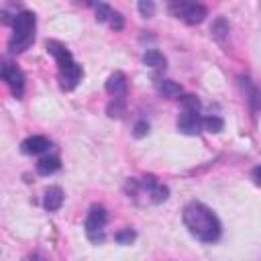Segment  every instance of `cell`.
Here are the masks:
<instances>
[{
    "mask_svg": "<svg viewBox=\"0 0 261 261\" xmlns=\"http://www.w3.org/2000/svg\"><path fill=\"white\" fill-rule=\"evenodd\" d=\"M181 218L188 232L200 243H216L222 234V224L218 216L212 212V208H208L202 202H190L184 208Z\"/></svg>",
    "mask_w": 261,
    "mask_h": 261,
    "instance_id": "1",
    "label": "cell"
},
{
    "mask_svg": "<svg viewBox=\"0 0 261 261\" xmlns=\"http://www.w3.org/2000/svg\"><path fill=\"white\" fill-rule=\"evenodd\" d=\"M35 27H37V18L31 10H20V12L14 14V20H12V31L14 33L8 41L10 53H22L33 45Z\"/></svg>",
    "mask_w": 261,
    "mask_h": 261,
    "instance_id": "2",
    "label": "cell"
},
{
    "mask_svg": "<svg viewBox=\"0 0 261 261\" xmlns=\"http://www.w3.org/2000/svg\"><path fill=\"white\" fill-rule=\"evenodd\" d=\"M202 118H200V104L196 96H184L181 98V112L177 118V128L184 135H196L200 133Z\"/></svg>",
    "mask_w": 261,
    "mask_h": 261,
    "instance_id": "3",
    "label": "cell"
},
{
    "mask_svg": "<svg viewBox=\"0 0 261 261\" xmlns=\"http://www.w3.org/2000/svg\"><path fill=\"white\" fill-rule=\"evenodd\" d=\"M106 220H108V214L102 206H92L90 208V212L86 216V222H84V232H86L90 243H94V245L104 243V239H106Z\"/></svg>",
    "mask_w": 261,
    "mask_h": 261,
    "instance_id": "4",
    "label": "cell"
},
{
    "mask_svg": "<svg viewBox=\"0 0 261 261\" xmlns=\"http://www.w3.org/2000/svg\"><path fill=\"white\" fill-rule=\"evenodd\" d=\"M169 12L175 18H181L188 24H200L208 14L206 6L196 4V2H171L169 4Z\"/></svg>",
    "mask_w": 261,
    "mask_h": 261,
    "instance_id": "5",
    "label": "cell"
},
{
    "mask_svg": "<svg viewBox=\"0 0 261 261\" xmlns=\"http://www.w3.org/2000/svg\"><path fill=\"white\" fill-rule=\"evenodd\" d=\"M2 80H4L6 86L12 90L14 96H20V94H22V88H24V75H22V71H20L14 63L6 61V63L2 65Z\"/></svg>",
    "mask_w": 261,
    "mask_h": 261,
    "instance_id": "6",
    "label": "cell"
},
{
    "mask_svg": "<svg viewBox=\"0 0 261 261\" xmlns=\"http://www.w3.org/2000/svg\"><path fill=\"white\" fill-rule=\"evenodd\" d=\"M47 51L55 57V61L59 65V71L61 69H67V67H71L75 63L73 57H71V53H69V49L65 45H61L59 41H47Z\"/></svg>",
    "mask_w": 261,
    "mask_h": 261,
    "instance_id": "7",
    "label": "cell"
},
{
    "mask_svg": "<svg viewBox=\"0 0 261 261\" xmlns=\"http://www.w3.org/2000/svg\"><path fill=\"white\" fill-rule=\"evenodd\" d=\"M82 75H84L82 65H80V63H73L71 67L59 71V86H61L63 90H73V88L82 82Z\"/></svg>",
    "mask_w": 261,
    "mask_h": 261,
    "instance_id": "8",
    "label": "cell"
},
{
    "mask_svg": "<svg viewBox=\"0 0 261 261\" xmlns=\"http://www.w3.org/2000/svg\"><path fill=\"white\" fill-rule=\"evenodd\" d=\"M51 147L49 139L47 137H41V135H35V137H29L20 143V151L24 155H39V153H45L47 149Z\"/></svg>",
    "mask_w": 261,
    "mask_h": 261,
    "instance_id": "9",
    "label": "cell"
},
{
    "mask_svg": "<svg viewBox=\"0 0 261 261\" xmlns=\"http://www.w3.org/2000/svg\"><path fill=\"white\" fill-rule=\"evenodd\" d=\"M106 92L114 98H122L126 94V75L122 71L110 73V77L106 80Z\"/></svg>",
    "mask_w": 261,
    "mask_h": 261,
    "instance_id": "10",
    "label": "cell"
},
{
    "mask_svg": "<svg viewBox=\"0 0 261 261\" xmlns=\"http://www.w3.org/2000/svg\"><path fill=\"white\" fill-rule=\"evenodd\" d=\"M63 204V190L59 186H51L45 190V198H43V206L49 210V212H55L59 210Z\"/></svg>",
    "mask_w": 261,
    "mask_h": 261,
    "instance_id": "11",
    "label": "cell"
},
{
    "mask_svg": "<svg viewBox=\"0 0 261 261\" xmlns=\"http://www.w3.org/2000/svg\"><path fill=\"white\" fill-rule=\"evenodd\" d=\"M59 167H61V163H59V157H55V155H47L37 161V173H41V175H51Z\"/></svg>",
    "mask_w": 261,
    "mask_h": 261,
    "instance_id": "12",
    "label": "cell"
},
{
    "mask_svg": "<svg viewBox=\"0 0 261 261\" xmlns=\"http://www.w3.org/2000/svg\"><path fill=\"white\" fill-rule=\"evenodd\" d=\"M143 63L149 65V67H153V69H165L167 59L163 57L161 51H157V49H149V51H145V55H143Z\"/></svg>",
    "mask_w": 261,
    "mask_h": 261,
    "instance_id": "13",
    "label": "cell"
},
{
    "mask_svg": "<svg viewBox=\"0 0 261 261\" xmlns=\"http://www.w3.org/2000/svg\"><path fill=\"white\" fill-rule=\"evenodd\" d=\"M157 92L165 98H175V96L181 94V88H179V84H175L171 80H159L157 82Z\"/></svg>",
    "mask_w": 261,
    "mask_h": 261,
    "instance_id": "14",
    "label": "cell"
},
{
    "mask_svg": "<svg viewBox=\"0 0 261 261\" xmlns=\"http://www.w3.org/2000/svg\"><path fill=\"white\" fill-rule=\"evenodd\" d=\"M212 35L218 39V41H224L226 37H228V22L224 20V18H216L214 22H212Z\"/></svg>",
    "mask_w": 261,
    "mask_h": 261,
    "instance_id": "15",
    "label": "cell"
},
{
    "mask_svg": "<svg viewBox=\"0 0 261 261\" xmlns=\"http://www.w3.org/2000/svg\"><path fill=\"white\" fill-rule=\"evenodd\" d=\"M202 126L208 133H220L224 128V120L218 116H206V118H202Z\"/></svg>",
    "mask_w": 261,
    "mask_h": 261,
    "instance_id": "16",
    "label": "cell"
},
{
    "mask_svg": "<svg viewBox=\"0 0 261 261\" xmlns=\"http://www.w3.org/2000/svg\"><path fill=\"white\" fill-rule=\"evenodd\" d=\"M135 239H137V232L130 230V228H122V230H118V232L114 234V241H116L118 245H130Z\"/></svg>",
    "mask_w": 261,
    "mask_h": 261,
    "instance_id": "17",
    "label": "cell"
},
{
    "mask_svg": "<svg viewBox=\"0 0 261 261\" xmlns=\"http://www.w3.org/2000/svg\"><path fill=\"white\" fill-rule=\"evenodd\" d=\"M122 110H124V98H114V100L108 104V116H110V118L122 116Z\"/></svg>",
    "mask_w": 261,
    "mask_h": 261,
    "instance_id": "18",
    "label": "cell"
},
{
    "mask_svg": "<svg viewBox=\"0 0 261 261\" xmlns=\"http://www.w3.org/2000/svg\"><path fill=\"white\" fill-rule=\"evenodd\" d=\"M112 12H114V10H112L108 4H96V20H98V22H106V20H110Z\"/></svg>",
    "mask_w": 261,
    "mask_h": 261,
    "instance_id": "19",
    "label": "cell"
},
{
    "mask_svg": "<svg viewBox=\"0 0 261 261\" xmlns=\"http://www.w3.org/2000/svg\"><path fill=\"white\" fill-rule=\"evenodd\" d=\"M137 8H139V12L143 14V16H153V12H155V4L151 2V0H141L139 4H137Z\"/></svg>",
    "mask_w": 261,
    "mask_h": 261,
    "instance_id": "20",
    "label": "cell"
},
{
    "mask_svg": "<svg viewBox=\"0 0 261 261\" xmlns=\"http://www.w3.org/2000/svg\"><path fill=\"white\" fill-rule=\"evenodd\" d=\"M108 22H110V27H112L114 31H122V27H124V16H122L120 12H116V10H114Z\"/></svg>",
    "mask_w": 261,
    "mask_h": 261,
    "instance_id": "21",
    "label": "cell"
},
{
    "mask_svg": "<svg viewBox=\"0 0 261 261\" xmlns=\"http://www.w3.org/2000/svg\"><path fill=\"white\" fill-rule=\"evenodd\" d=\"M147 133H149V122H147V120H139V122L135 124V128H133L135 139H141V137H145Z\"/></svg>",
    "mask_w": 261,
    "mask_h": 261,
    "instance_id": "22",
    "label": "cell"
},
{
    "mask_svg": "<svg viewBox=\"0 0 261 261\" xmlns=\"http://www.w3.org/2000/svg\"><path fill=\"white\" fill-rule=\"evenodd\" d=\"M29 261H47V259H45L41 253H33V255L29 257Z\"/></svg>",
    "mask_w": 261,
    "mask_h": 261,
    "instance_id": "23",
    "label": "cell"
},
{
    "mask_svg": "<svg viewBox=\"0 0 261 261\" xmlns=\"http://www.w3.org/2000/svg\"><path fill=\"white\" fill-rule=\"evenodd\" d=\"M253 177H255V179H257V181H259V184H261V165H259V167H255V169H253Z\"/></svg>",
    "mask_w": 261,
    "mask_h": 261,
    "instance_id": "24",
    "label": "cell"
}]
</instances>
